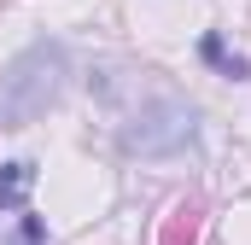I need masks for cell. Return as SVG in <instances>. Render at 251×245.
<instances>
[{"label":"cell","instance_id":"cell-4","mask_svg":"<svg viewBox=\"0 0 251 245\" xmlns=\"http://www.w3.org/2000/svg\"><path fill=\"white\" fill-rule=\"evenodd\" d=\"M35 240H41V222H24V240L18 245H35Z\"/></svg>","mask_w":251,"mask_h":245},{"label":"cell","instance_id":"cell-2","mask_svg":"<svg viewBox=\"0 0 251 245\" xmlns=\"http://www.w3.org/2000/svg\"><path fill=\"white\" fill-rule=\"evenodd\" d=\"M35 193V164L18 158V164H0V210H24Z\"/></svg>","mask_w":251,"mask_h":245},{"label":"cell","instance_id":"cell-3","mask_svg":"<svg viewBox=\"0 0 251 245\" xmlns=\"http://www.w3.org/2000/svg\"><path fill=\"white\" fill-rule=\"evenodd\" d=\"M204 59L216 64V70H228V76H246V70H251L246 59H228V47H222V41H216V35H204Z\"/></svg>","mask_w":251,"mask_h":245},{"label":"cell","instance_id":"cell-1","mask_svg":"<svg viewBox=\"0 0 251 245\" xmlns=\"http://www.w3.org/2000/svg\"><path fill=\"white\" fill-rule=\"evenodd\" d=\"M64 76H70V59H64L59 41L24 47L6 64V76H0V128H24L41 111H53L59 94H64Z\"/></svg>","mask_w":251,"mask_h":245}]
</instances>
